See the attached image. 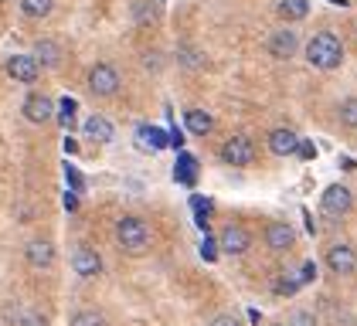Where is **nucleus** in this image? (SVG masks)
<instances>
[{
  "instance_id": "f257e3e1",
  "label": "nucleus",
  "mask_w": 357,
  "mask_h": 326,
  "mask_svg": "<svg viewBox=\"0 0 357 326\" xmlns=\"http://www.w3.org/2000/svg\"><path fill=\"white\" fill-rule=\"evenodd\" d=\"M306 61L310 68H320V72H333L344 65V45L333 31H320L306 41Z\"/></svg>"
},
{
  "instance_id": "412c9836",
  "label": "nucleus",
  "mask_w": 357,
  "mask_h": 326,
  "mask_svg": "<svg viewBox=\"0 0 357 326\" xmlns=\"http://www.w3.org/2000/svg\"><path fill=\"white\" fill-rule=\"evenodd\" d=\"M337 119H340V126H347V130H357V95L344 99V102L337 106Z\"/></svg>"
},
{
  "instance_id": "393cba45",
  "label": "nucleus",
  "mask_w": 357,
  "mask_h": 326,
  "mask_svg": "<svg viewBox=\"0 0 357 326\" xmlns=\"http://www.w3.org/2000/svg\"><path fill=\"white\" fill-rule=\"evenodd\" d=\"M137 139H139V146H153V150H160V146H164V133H160V130H153V126H139Z\"/></svg>"
},
{
  "instance_id": "423d86ee",
  "label": "nucleus",
  "mask_w": 357,
  "mask_h": 326,
  "mask_svg": "<svg viewBox=\"0 0 357 326\" xmlns=\"http://www.w3.org/2000/svg\"><path fill=\"white\" fill-rule=\"evenodd\" d=\"M218 248L225 251V255H245L248 248H252V231L248 228H242V224H225L218 235Z\"/></svg>"
},
{
  "instance_id": "a878e982",
  "label": "nucleus",
  "mask_w": 357,
  "mask_h": 326,
  "mask_svg": "<svg viewBox=\"0 0 357 326\" xmlns=\"http://www.w3.org/2000/svg\"><path fill=\"white\" fill-rule=\"evenodd\" d=\"M286 326H320V323H317V316H313L310 309H293L289 320H286Z\"/></svg>"
},
{
  "instance_id": "f704fd0d",
  "label": "nucleus",
  "mask_w": 357,
  "mask_h": 326,
  "mask_svg": "<svg viewBox=\"0 0 357 326\" xmlns=\"http://www.w3.org/2000/svg\"><path fill=\"white\" fill-rule=\"evenodd\" d=\"M0 3H3V0H0Z\"/></svg>"
},
{
  "instance_id": "a211bd4d",
  "label": "nucleus",
  "mask_w": 357,
  "mask_h": 326,
  "mask_svg": "<svg viewBox=\"0 0 357 326\" xmlns=\"http://www.w3.org/2000/svg\"><path fill=\"white\" fill-rule=\"evenodd\" d=\"M275 14L282 21H303L310 14V0H279L275 3Z\"/></svg>"
},
{
  "instance_id": "4468645a",
  "label": "nucleus",
  "mask_w": 357,
  "mask_h": 326,
  "mask_svg": "<svg viewBox=\"0 0 357 326\" xmlns=\"http://www.w3.org/2000/svg\"><path fill=\"white\" fill-rule=\"evenodd\" d=\"M269 150H273L275 157H293L296 150H300V136L296 130H289V126H279L269 133Z\"/></svg>"
},
{
  "instance_id": "9d476101",
  "label": "nucleus",
  "mask_w": 357,
  "mask_h": 326,
  "mask_svg": "<svg viewBox=\"0 0 357 326\" xmlns=\"http://www.w3.org/2000/svg\"><path fill=\"white\" fill-rule=\"evenodd\" d=\"M24 119L34 123V126H45L48 119H55V102L48 95H41V92H31L24 99Z\"/></svg>"
},
{
  "instance_id": "473e14b6",
  "label": "nucleus",
  "mask_w": 357,
  "mask_h": 326,
  "mask_svg": "<svg viewBox=\"0 0 357 326\" xmlns=\"http://www.w3.org/2000/svg\"><path fill=\"white\" fill-rule=\"evenodd\" d=\"M201 255H204V258H215V244L204 242V244H201Z\"/></svg>"
},
{
  "instance_id": "9b49d317",
  "label": "nucleus",
  "mask_w": 357,
  "mask_h": 326,
  "mask_svg": "<svg viewBox=\"0 0 357 326\" xmlns=\"http://www.w3.org/2000/svg\"><path fill=\"white\" fill-rule=\"evenodd\" d=\"M7 75L14 82H21V85H31V82H38V75H41V65L34 61V54H14L7 61Z\"/></svg>"
},
{
  "instance_id": "0eeeda50",
  "label": "nucleus",
  "mask_w": 357,
  "mask_h": 326,
  "mask_svg": "<svg viewBox=\"0 0 357 326\" xmlns=\"http://www.w3.org/2000/svg\"><path fill=\"white\" fill-rule=\"evenodd\" d=\"M221 160L228 163V166H248V163L255 160V143L242 133L231 136V139L221 146Z\"/></svg>"
},
{
  "instance_id": "5701e85b",
  "label": "nucleus",
  "mask_w": 357,
  "mask_h": 326,
  "mask_svg": "<svg viewBox=\"0 0 357 326\" xmlns=\"http://www.w3.org/2000/svg\"><path fill=\"white\" fill-rule=\"evenodd\" d=\"M177 61H181L184 68H204V54L194 52L191 45H181V48H177Z\"/></svg>"
},
{
  "instance_id": "1a4fd4ad",
  "label": "nucleus",
  "mask_w": 357,
  "mask_h": 326,
  "mask_svg": "<svg viewBox=\"0 0 357 326\" xmlns=\"http://www.w3.org/2000/svg\"><path fill=\"white\" fill-rule=\"evenodd\" d=\"M24 262L31 269H52L55 265V244H52V238H31L24 244Z\"/></svg>"
},
{
  "instance_id": "7ed1b4c3",
  "label": "nucleus",
  "mask_w": 357,
  "mask_h": 326,
  "mask_svg": "<svg viewBox=\"0 0 357 326\" xmlns=\"http://www.w3.org/2000/svg\"><path fill=\"white\" fill-rule=\"evenodd\" d=\"M324 265H327L333 275H354L357 272V248L347 242L330 244L327 255H324Z\"/></svg>"
},
{
  "instance_id": "c756f323",
  "label": "nucleus",
  "mask_w": 357,
  "mask_h": 326,
  "mask_svg": "<svg viewBox=\"0 0 357 326\" xmlns=\"http://www.w3.org/2000/svg\"><path fill=\"white\" fill-rule=\"evenodd\" d=\"M211 326H245V323H242L235 313H218V316L211 320Z\"/></svg>"
},
{
  "instance_id": "2f4dec72",
  "label": "nucleus",
  "mask_w": 357,
  "mask_h": 326,
  "mask_svg": "<svg viewBox=\"0 0 357 326\" xmlns=\"http://www.w3.org/2000/svg\"><path fill=\"white\" fill-rule=\"evenodd\" d=\"M296 157H300V160H313V157H317V146H313L310 139H300V150H296Z\"/></svg>"
},
{
  "instance_id": "72a5a7b5",
  "label": "nucleus",
  "mask_w": 357,
  "mask_h": 326,
  "mask_svg": "<svg viewBox=\"0 0 357 326\" xmlns=\"http://www.w3.org/2000/svg\"><path fill=\"white\" fill-rule=\"evenodd\" d=\"M266 326H286V323H266Z\"/></svg>"
},
{
  "instance_id": "6e6552de",
  "label": "nucleus",
  "mask_w": 357,
  "mask_h": 326,
  "mask_svg": "<svg viewBox=\"0 0 357 326\" xmlns=\"http://www.w3.org/2000/svg\"><path fill=\"white\" fill-rule=\"evenodd\" d=\"M320 208H324L330 217L347 215V211L354 208V194H351L347 184H330V187L324 190V197H320Z\"/></svg>"
},
{
  "instance_id": "20e7f679",
  "label": "nucleus",
  "mask_w": 357,
  "mask_h": 326,
  "mask_svg": "<svg viewBox=\"0 0 357 326\" xmlns=\"http://www.w3.org/2000/svg\"><path fill=\"white\" fill-rule=\"evenodd\" d=\"M266 52L273 54L275 61H289V58H296V52H300V34H296L293 27H279V31L269 34Z\"/></svg>"
},
{
  "instance_id": "dca6fc26",
  "label": "nucleus",
  "mask_w": 357,
  "mask_h": 326,
  "mask_svg": "<svg viewBox=\"0 0 357 326\" xmlns=\"http://www.w3.org/2000/svg\"><path fill=\"white\" fill-rule=\"evenodd\" d=\"M184 126H188V133H194V136H208L211 126H215V119H211V112H204V109H188Z\"/></svg>"
},
{
  "instance_id": "39448f33",
  "label": "nucleus",
  "mask_w": 357,
  "mask_h": 326,
  "mask_svg": "<svg viewBox=\"0 0 357 326\" xmlns=\"http://www.w3.org/2000/svg\"><path fill=\"white\" fill-rule=\"evenodd\" d=\"M89 92L92 95H116L119 92V72L112 68V65H106V61H99V65H92L89 68Z\"/></svg>"
},
{
  "instance_id": "cd10ccee",
  "label": "nucleus",
  "mask_w": 357,
  "mask_h": 326,
  "mask_svg": "<svg viewBox=\"0 0 357 326\" xmlns=\"http://www.w3.org/2000/svg\"><path fill=\"white\" fill-rule=\"evenodd\" d=\"M14 326H48V323H45V316L38 309H24V313H17Z\"/></svg>"
},
{
  "instance_id": "7c9ffc66",
  "label": "nucleus",
  "mask_w": 357,
  "mask_h": 326,
  "mask_svg": "<svg viewBox=\"0 0 357 326\" xmlns=\"http://www.w3.org/2000/svg\"><path fill=\"white\" fill-rule=\"evenodd\" d=\"M133 14H137L139 24H150V17H153V14L146 10V0H137V3H133Z\"/></svg>"
},
{
  "instance_id": "b1692460",
  "label": "nucleus",
  "mask_w": 357,
  "mask_h": 326,
  "mask_svg": "<svg viewBox=\"0 0 357 326\" xmlns=\"http://www.w3.org/2000/svg\"><path fill=\"white\" fill-rule=\"evenodd\" d=\"M75 109H79V102H75V99H68V95L58 102V123H61L65 130H72V123H75Z\"/></svg>"
},
{
  "instance_id": "f03ea898",
  "label": "nucleus",
  "mask_w": 357,
  "mask_h": 326,
  "mask_svg": "<svg viewBox=\"0 0 357 326\" xmlns=\"http://www.w3.org/2000/svg\"><path fill=\"white\" fill-rule=\"evenodd\" d=\"M116 244H119L126 255H146L150 244H153L146 221H139V217H123V221L116 224Z\"/></svg>"
},
{
  "instance_id": "f3484780",
  "label": "nucleus",
  "mask_w": 357,
  "mask_h": 326,
  "mask_svg": "<svg viewBox=\"0 0 357 326\" xmlns=\"http://www.w3.org/2000/svg\"><path fill=\"white\" fill-rule=\"evenodd\" d=\"M85 136L96 139V143H109L116 133H112V123L106 116H89V119H85Z\"/></svg>"
},
{
  "instance_id": "ddd939ff",
  "label": "nucleus",
  "mask_w": 357,
  "mask_h": 326,
  "mask_svg": "<svg viewBox=\"0 0 357 326\" xmlns=\"http://www.w3.org/2000/svg\"><path fill=\"white\" fill-rule=\"evenodd\" d=\"M266 244H269V251H289L296 244V231L286 221H273V224H266Z\"/></svg>"
},
{
  "instance_id": "bb28decb",
  "label": "nucleus",
  "mask_w": 357,
  "mask_h": 326,
  "mask_svg": "<svg viewBox=\"0 0 357 326\" xmlns=\"http://www.w3.org/2000/svg\"><path fill=\"white\" fill-rule=\"evenodd\" d=\"M177 180L194 184V160H191V153H184V157L177 160Z\"/></svg>"
},
{
  "instance_id": "6ab92c4d",
  "label": "nucleus",
  "mask_w": 357,
  "mask_h": 326,
  "mask_svg": "<svg viewBox=\"0 0 357 326\" xmlns=\"http://www.w3.org/2000/svg\"><path fill=\"white\" fill-rule=\"evenodd\" d=\"M303 286H306V282L300 279V269H289V272H282V275H279L275 293H279V296H296Z\"/></svg>"
},
{
  "instance_id": "aec40b11",
  "label": "nucleus",
  "mask_w": 357,
  "mask_h": 326,
  "mask_svg": "<svg viewBox=\"0 0 357 326\" xmlns=\"http://www.w3.org/2000/svg\"><path fill=\"white\" fill-rule=\"evenodd\" d=\"M21 10H24V17L41 21V17H48L55 10V0H21Z\"/></svg>"
},
{
  "instance_id": "4be33fe9",
  "label": "nucleus",
  "mask_w": 357,
  "mask_h": 326,
  "mask_svg": "<svg viewBox=\"0 0 357 326\" xmlns=\"http://www.w3.org/2000/svg\"><path fill=\"white\" fill-rule=\"evenodd\" d=\"M68 326H106V320H102L99 309H75Z\"/></svg>"
},
{
  "instance_id": "c85d7f7f",
  "label": "nucleus",
  "mask_w": 357,
  "mask_h": 326,
  "mask_svg": "<svg viewBox=\"0 0 357 326\" xmlns=\"http://www.w3.org/2000/svg\"><path fill=\"white\" fill-rule=\"evenodd\" d=\"M296 269H300V279H303V282H313V279H317V262H313V258L300 262Z\"/></svg>"
},
{
  "instance_id": "2eb2a0df",
  "label": "nucleus",
  "mask_w": 357,
  "mask_h": 326,
  "mask_svg": "<svg viewBox=\"0 0 357 326\" xmlns=\"http://www.w3.org/2000/svg\"><path fill=\"white\" fill-rule=\"evenodd\" d=\"M34 61H38L41 68H58V61H61V45L52 41V38L34 41Z\"/></svg>"
},
{
  "instance_id": "f8f14e48",
  "label": "nucleus",
  "mask_w": 357,
  "mask_h": 326,
  "mask_svg": "<svg viewBox=\"0 0 357 326\" xmlns=\"http://www.w3.org/2000/svg\"><path fill=\"white\" fill-rule=\"evenodd\" d=\"M72 269H75V275H82V279H96L102 272V258H99L96 248H75L72 251Z\"/></svg>"
}]
</instances>
